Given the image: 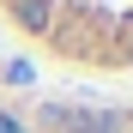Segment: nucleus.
I'll list each match as a JSON object with an SVG mask.
<instances>
[{
	"mask_svg": "<svg viewBox=\"0 0 133 133\" xmlns=\"http://www.w3.org/2000/svg\"><path fill=\"white\" fill-rule=\"evenodd\" d=\"M0 133H30V127L18 121V115H6V109H0Z\"/></svg>",
	"mask_w": 133,
	"mask_h": 133,
	"instance_id": "nucleus-1",
	"label": "nucleus"
}]
</instances>
